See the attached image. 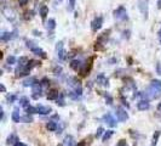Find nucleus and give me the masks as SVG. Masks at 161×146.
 Instances as JSON below:
<instances>
[{
  "label": "nucleus",
  "mask_w": 161,
  "mask_h": 146,
  "mask_svg": "<svg viewBox=\"0 0 161 146\" xmlns=\"http://www.w3.org/2000/svg\"><path fill=\"white\" fill-rule=\"evenodd\" d=\"M21 118H22V117L19 116V110H18V108H15L13 112H12V121L17 123V122L21 121Z\"/></svg>",
  "instance_id": "16"
},
{
  "label": "nucleus",
  "mask_w": 161,
  "mask_h": 146,
  "mask_svg": "<svg viewBox=\"0 0 161 146\" xmlns=\"http://www.w3.org/2000/svg\"><path fill=\"white\" fill-rule=\"evenodd\" d=\"M159 136H160V132L157 130V132H155V134H154V136H153V141H151V145H153V146H155V145L157 144Z\"/></svg>",
  "instance_id": "25"
},
{
  "label": "nucleus",
  "mask_w": 161,
  "mask_h": 146,
  "mask_svg": "<svg viewBox=\"0 0 161 146\" xmlns=\"http://www.w3.org/2000/svg\"><path fill=\"white\" fill-rule=\"evenodd\" d=\"M57 56H58V58L59 60H66V57H67V52H66V50L64 49H62V50H59V51H57Z\"/></svg>",
  "instance_id": "24"
},
{
  "label": "nucleus",
  "mask_w": 161,
  "mask_h": 146,
  "mask_svg": "<svg viewBox=\"0 0 161 146\" xmlns=\"http://www.w3.org/2000/svg\"><path fill=\"white\" fill-rule=\"evenodd\" d=\"M46 28L49 29V31H52V29H55L56 28V21L53 18H50L47 21V23H46Z\"/></svg>",
  "instance_id": "20"
},
{
  "label": "nucleus",
  "mask_w": 161,
  "mask_h": 146,
  "mask_svg": "<svg viewBox=\"0 0 161 146\" xmlns=\"http://www.w3.org/2000/svg\"><path fill=\"white\" fill-rule=\"evenodd\" d=\"M157 110H159V112H161V102L159 104V106H157Z\"/></svg>",
  "instance_id": "44"
},
{
  "label": "nucleus",
  "mask_w": 161,
  "mask_h": 146,
  "mask_svg": "<svg viewBox=\"0 0 161 146\" xmlns=\"http://www.w3.org/2000/svg\"><path fill=\"white\" fill-rule=\"evenodd\" d=\"M157 8L161 10V0H157Z\"/></svg>",
  "instance_id": "42"
},
{
  "label": "nucleus",
  "mask_w": 161,
  "mask_h": 146,
  "mask_svg": "<svg viewBox=\"0 0 161 146\" xmlns=\"http://www.w3.org/2000/svg\"><path fill=\"white\" fill-rule=\"evenodd\" d=\"M21 121H23V122H25V123H30V122H33V118L27 113V116H24V117H22L21 118Z\"/></svg>",
  "instance_id": "29"
},
{
  "label": "nucleus",
  "mask_w": 161,
  "mask_h": 146,
  "mask_svg": "<svg viewBox=\"0 0 161 146\" xmlns=\"http://www.w3.org/2000/svg\"><path fill=\"white\" fill-rule=\"evenodd\" d=\"M62 49H63V42H58L57 45H56V52L59 51V50H62Z\"/></svg>",
  "instance_id": "34"
},
{
  "label": "nucleus",
  "mask_w": 161,
  "mask_h": 146,
  "mask_svg": "<svg viewBox=\"0 0 161 146\" xmlns=\"http://www.w3.org/2000/svg\"><path fill=\"white\" fill-rule=\"evenodd\" d=\"M37 110H38V113H40V114H49L52 111V108L50 106H43V105L37 106Z\"/></svg>",
  "instance_id": "10"
},
{
  "label": "nucleus",
  "mask_w": 161,
  "mask_h": 146,
  "mask_svg": "<svg viewBox=\"0 0 161 146\" xmlns=\"http://www.w3.org/2000/svg\"><path fill=\"white\" fill-rule=\"evenodd\" d=\"M16 142H18L17 136H16L15 134H11V135L7 138V144H9V145H10V144H11V145H15Z\"/></svg>",
  "instance_id": "23"
},
{
  "label": "nucleus",
  "mask_w": 161,
  "mask_h": 146,
  "mask_svg": "<svg viewBox=\"0 0 161 146\" xmlns=\"http://www.w3.org/2000/svg\"><path fill=\"white\" fill-rule=\"evenodd\" d=\"M33 89H31V92H33V98L34 99H38L41 96V92H43V85L40 83H37L35 85L31 86Z\"/></svg>",
  "instance_id": "7"
},
{
  "label": "nucleus",
  "mask_w": 161,
  "mask_h": 146,
  "mask_svg": "<svg viewBox=\"0 0 161 146\" xmlns=\"http://www.w3.org/2000/svg\"><path fill=\"white\" fill-rule=\"evenodd\" d=\"M63 146H75V139L72 135H67L66 138H64Z\"/></svg>",
  "instance_id": "11"
},
{
  "label": "nucleus",
  "mask_w": 161,
  "mask_h": 146,
  "mask_svg": "<svg viewBox=\"0 0 161 146\" xmlns=\"http://www.w3.org/2000/svg\"><path fill=\"white\" fill-rule=\"evenodd\" d=\"M46 128H47L50 132H56V130H57V123L53 122V121H50V122L46 124Z\"/></svg>",
  "instance_id": "19"
},
{
  "label": "nucleus",
  "mask_w": 161,
  "mask_h": 146,
  "mask_svg": "<svg viewBox=\"0 0 161 146\" xmlns=\"http://www.w3.org/2000/svg\"><path fill=\"white\" fill-rule=\"evenodd\" d=\"M25 111H27V113H28V114L38 113V110H37V107H33V106H29L28 108H25Z\"/></svg>",
  "instance_id": "27"
},
{
  "label": "nucleus",
  "mask_w": 161,
  "mask_h": 146,
  "mask_svg": "<svg viewBox=\"0 0 161 146\" xmlns=\"http://www.w3.org/2000/svg\"><path fill=\"white\" fill-rule=\"evenodd\" d=\"M41 85H43V88H46V86H49V80L46 79V78H44L43 80H41V83H40Z\"/></svg>",
  "instance_id": "35"
},
{
  "label": "nucleus",
  "mask_w": 161,
  "mask_h": 146,
  "mask_svg": "<svg viewBox=\"0 0 161 146\" xmlns=\"http://www.w3.org/2000/svg\"><path fill=\"white\" fill-rule=\"evenodd\" d=\"M47 14H49V9H47V6L43 5V6L40 8V16H41V18L45 20L46 16H47Z\"/></svg>",
  "instance_id": "22"
},
{
  "label": "nucleus",
  "mask_w": 161,
  "mask_h": 146,
  "mask_svg": "<svg viewBox=\"0 0 161 146\" xmlns=\"http://www.w3.org/2000/svg\"><path fill=\"white\" fill-rule=\"evenodd\" d=\"M116 117L120 122H126L128 120V114L126 112V110H124L122 107H118L116 108Z\"/></svg>",
  "instance_id": "6"
},
{
  "label": "nucleus",
  "mask_w": 161,
  "mask_h": 146,
  "mask_svg": "<svg viewBox=\"0 0 161 146\" xmlns=\"http://www.w3.org/2000/svg\"><path fill=\"white\" fill-rule=\"evenodd\" d=\"M3 14H4L5 18H6L7 21H10V22H12V21L16 20V12H15V10H13L12 8H10V6H5V8L3 9Z\"/></svg>",
  "instance_id": "3"
},
{
  "label": "nucleus",
  "mask_w": 161,
  "mask_h": 146,
  "mask_svg": "<svg viewBox=\"0 0 161 146\" xmlns=\"http://www.w3.org/2000/svg\"><path fill=\"white\" fill-rule=\"evenodd\" d=\"M58 96H59V93H58L57 90H51V92L49 93V95H47V99H49V100H57Z\"/></svg>",
  "instance_id": "17"
},
{
  "label": "nucleus",
  "mask_w": 161,
  "mask_h": 146,
  "mask_svg": "<svg viewBox=\"0 0 161 146\" xmlns=\"http://www.w3.org/2000/svg\"><path fill=\"white\" fill-rule=\"evenodd\" d=\"M150 85H153V86H155V88H157V89L161 90V80H159V79L151 80V84H150Z\"/></svg>",
  "instance_id": "26"
},
{
  "label": "nucleus",
  "mask_w": 161,
  "mask_h": 146,
  "mask_svg": "<svg viewBox=\"0 0 161 146\" xmlns=\"http://www.w3.org/2000/svg\"><path fill=\"white\" fill-rule=\"evenodd\" d=\"M18 3H19L21 6H24V5L28 3V0H18Z\"/></svg>",
  "instance_id": "38"
},
{
  "label": "nucleus",
  "mask_w": 161,
  "mask_h": 146,
  "mask_svg": "<svg viewBox=\"0 0 161 146\" xmlns=\"http://www.w3.org/2000/svg\"><path fill=\"white\" fill-rule=\"evenodd\" d=\"M13 37H15V34L11 33V32H3V33H1V37H0V39H1L3 42H9V40H11Z\"/></svg>",
  "instance_id": "14"
},
{
  "label": "nucleus",
  "mask_w": 161,
  "mask_h": 146,
  "mask_svg": "<svg viewBox=\"0 0 161 146\" xmlns=\"http://www.w3.org/2000/svg\"><path fill=\"white\" fill-rule=\"evenodd\" d=\"M75 8V0H69V6H68V10L69 11H73Z\"/></svg>",
  "instance_id": "31"
},
{
  "label": "nucleus",
  "mask_w": 161,
  "mask_h": 146,
  "mask_svg": "<svg viewBox=\"0 0 161 146\" xmlns=\"http://www.w3.org/2000/svg\"><path fill=\"white\" fill-rule=\"evenodd\" d=\"M149 107H150V105H149L148 100H141V101L137 104V108H138L139 111H145V110H148Z\"/></svg>",
  "instance_id": "13"
},
{
  "label": "nucleus",
  "mask_w": 161,
  "mask_h": 146,
  "mask_svg": "<svg viewBox=\"0 0 161 146\" xmlns=\"http://www.w3.org/2000/svg\"><path fill=\"white\" fill-rule=\"evenodd\" d=\"M29 62H30V61H29V58L25 57V56H21V57H19V60H18V65H19V66H27Z\"/></svg>",
  "instance_id": "21"
},
{
  "label": "nucleus",
  "mask_w": 161,
  "mask_h": 146,
  "mask_svg": "<svg viewBox=\"0 0 161 146\" xmlns=\"http://www.w3.org/2000/svg\"><path fill=\"white\" fill-rule=\"evenodd\" d=\"M13 146H27V145H24L23 142H19V141H18V142H16Z\"/></svg>",
  "instance_id": "40"
},
{
  "label": "nucleus",
  "mask_w": 161,
  "mask_h": 146,
  "mask_svg": "<svg viewBox=\"0 0 161 146\" xmlns=\"http://www.w3.org/2000/svg\"><path fill=\"white\" fill-rule=\"evenodd\" d=\"M159 39H160V43H161V28H160V31H159Z\"/></svg>",
  "instance_id": "43"
},
{
  "label": "nucleus",
  "mask_w": 161,
  "mask_h": 146,
  "mask_svg": "<svg viewBox=\"0 0 161 146\" xmlns=\"http://www.w3.org/2000/svg\"><path fill=\"white\" fill-rule=\"evenodd\" d=\"M16 99H17V96H16V95H13V94L7 95V101H9V102H15V101H16Z\"/></svg>",
  "instance_id": "33"
},
{
  "label": "nucleus",
  "mask_w": 161,
  "mask_h": 146,
  "mask_svg": "<svg viewBox=\"0 0 161 146\" xmlns=\"http://www.w3.org/2000/svg\"><path fill=\"white\" fill-rule=\"evenodd\" d=\"M82 66H84V64H82V61H80V60H73V61L70 62V67H72L74 71H80Z\"/></svg>",
  "instance_id": "12"
},
{
  "label": "nucleus",
  "mask_w": 161,
  "mask_h": 146,
  "mask_svg": "<svg viewBox=\"0 0 161 146\" xmlns=\"http://www.w3.org/2000/svg\"><path fill=\"white\" fill-rule=\"evenodd\" d=\"M138 8L143 15V17L148 18V0H138Z\"/></svg>",
  "instance_id": "5"
},
{
  "label": "nucleus",
  "mask_w": 161,
  "mask_h": 146,
  "mask_svg": "<svg viewBox=\"0 0 161 146\" xmlns=\"http://www.w3.org/2000/svg\"><path fill=\"white\" fill-rule=\"evenodd\" d=\"M102 133H103V128H98L97 132H96V138H100L102 135Z\"/></svg>",
  "instance_id": "36"
},
{
  "label": "nucleus",
  "mask_w": 161,
  "mask_h": 146,
  "mask_svg": "<svg viewBox=\"0 0 161 146\" xmlns=\"http://www.w3.org/2000/svg\"><path fill=\"white\" fill-rule=\"evenodd\" d=\"M159 72H160V74H161V68H160V70H159Z\"/></svg>",
  "instance_id": "45"
},
{
  "label": "nucleus",
  "mask_w": 161,
  "mask_h": 146,
  "mask_svg": "<svg viewBox=\"0 0 161 146\" xmlns=\"http://www.w3.org/2000/svg\"><path fill=\"white\" fill-rule=\"evenodd\" d=\"M6 62H7V65H13V64L16 62V57H15V56H9L7 60H6Z\"/></svg>",
  "instance_id": "30"
},
{
  "label": "nucleus",
  "mask_w": 161,
  "mask_h": 146,
  "mask_svg": "<svg viewBox=\"0 0 161 146\" xmlns=\"http://www.w3.org/2000/svg\"><path fill=\"white\" fill-rule=\"evenodd\" d=\"M53 72H55V74H61V72H62V68H61V67H56V68L53 70Z\"/></svg>",
  "instance_id": "37"
},
{
  "label": "nucleus",
  "mask_w": 161,
  "mask_h": 146,
  "mask_svg": "<svg viewBox=\"0 0 161 146\" xmlns=\"http://www.w3.org/2000/svg\"><path fill=\"white\" fill-rule=\"evenodd\" d=\"M118 146H127V144H126V141H125V140H120V141H119V144H118Z\"/></svg>",
  "instance_id": "39"
},
{
  "label": "nucleus",
  "mask_w": 161,
  "mask_h": 146,
  "mask_svg": "<svg viewBox=\"0 0 161 146\" xmlns=\"http://www.w3.org/2000/svg\"><path fill=\"white\" fill-rule=\"evenodd\" d=\"M112 135H113V132H112V130H108V132L104 134V136H103V141H107Z\"/></svg>",
  "instance_id": "32"
},
{
  "label": "nucleus",
  "mask_w": 161,
  "mask_h": 146,
  "mask_svg": "<svg viewBox=\"0 0 161 146\" xmlns=\"http://www.w3.org/2000/svg\"><path fill=\"white\" fill-rule=\"evenodd\" d=\"M37 83H39V82L37 80V78L30 77V78H28V79H25V80L23 82V85H24V86H33V85H35Z\"/></svg>",
  "instance_id": "15"
},
{
  "label": "nucleus",
  "mask_w": 161,
  "mask_h": 146,
  "mask_svg": "<svg viewBox=\"0 0 161 146\" xmlns=\"http://www.w3.org/2000/svg\"><path fill=\"white\" fill-rule=\"evenodd\" d=\"M96 82H97V84H100L102 86H108V84H109V80L104 74H98L97 77H96Z\"/></svg>",
  "instance_id": "9"
},
{
  "label": "nucleus",
  "mask_w": 161,
  "mask_h": 146,
  "mask_svg": "<svg viewBox=\"0 0 161 146\" xmlns=\"http://www.w3.org/2000/svg\"><path fill=\"white\" fill-rule=\"evenodd\" d=\"M103 120H104V122H106L109 127H116V121H115V118H114V117H113L110 113L104 114Z\"/></svg>",
  "instance_id": "8"
},
{
  "label": "nucleus",
  "mask_w": 161,
  "mask_h": 146,
  "mask_svg": "<svg viewBox=\"0 0 161 146\" xmlns=\"http://www.w3.org/2000/svg\"><path fill=\"white\" fill-rule=\"evenodd\" d=\"M56 102H57V105H59V106H64V98H63V94H59V96H58V99L56 100Z\"/></svg>",
  "instance_id": "28"
},
{
  "label": "nucleus",
  "mask_w": 161,
  "mask_h": 146,
  "mask_svg": "<svg viewBox=\"0 0 161 146\" xmlns=\"http://www.w3.org/2000/svg\"><path fill=\"white\" fill-rule=\"evenodd\" d=\"M19 105L22 106V107H24V108H28L30 105H29V100H28V98H25V96H23V98H21L19 99Z\"/></svg>",
  "instance_id": "18"
},
{
  "label": "nucleus",
  "mask_w": 161,
  "mask_h": 146,
  "mask_svg": "<svg viewBox=\"0 0 161 146\" xmlns=\"http://www.w3.org/2000/svg\"><path fill=\"white\" fill-rule=\"evenodd\" d=\"M0 89H1V92H3V93H5V92H6V89H5V86H4L3 84H0Z\"/></svg>",
  "instance_id": "41"
},
{
  "label": "nucleus",
  "mask_w": 161,
  "mask_h": 146,
  "mask_svg": "<svg viewBox=\"0 0 161 146\" xmlns=\"http://www.w3.org/2000/svg\"><path fill=\"white\" fill-rule=\"evenodd\" d=\"M27 46L30 49V51L33 52V54H35V55H38V56H41L43 58H45V57H46V52H45L41 48L37 46L33 42H27Z\"/></svg>",
  "instance_id": "1"
},
{
  "label": "nucleus",
  "mask_w": 161,
  "mask_h": 146,
  "mask_svg": "<svg viewBox=\"0 0 161 146\" xmlns=\"http://www.w3.org/2000/svg\"><path fill=\"white\" fill-rule=\"evenodd\" d=\"M102 24H103V17L102 16H98L96 17L92 22H91V29L92 32H97L102 28Z\"/></svg>",
  "instance_id": "4"
},
{
  "label": "nucleus",
  "mask_w": 161,
  "mask_h": 146,
  "mask_svg": "<svg viewBox=\"0 0 161 146\" xmlns=\"http://www.w3.org/2000/svg\"><path fill=\"white\" fill-rule=\"evenodd\" d=\"M114 17L119 21H125L128 18V15H127V10L124 8V6H119L116 10H114Z\"/></svg>",
  "instance_id": "2"
}]
</instances>
